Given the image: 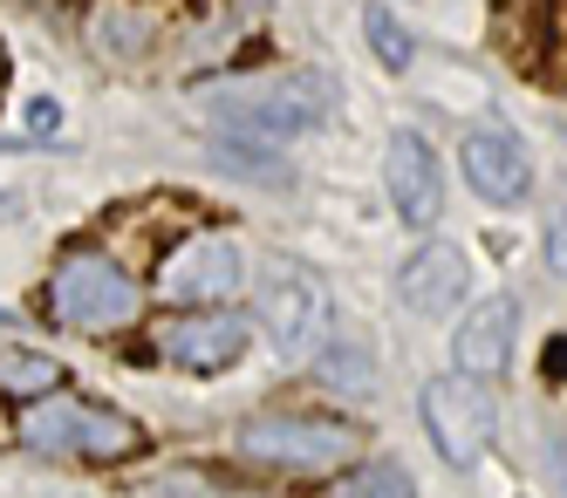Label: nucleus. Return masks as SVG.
Wrapping results in <instances>:
<instances>
[{
	"label": "nucleus",
	"mask_w": 567,
	"mask_h": 498,
	"mask_svg": "<svg viewBox=\"0 0 567 498\" xmlns=\"http://www.w3.org/2000/svg\"><path fill=\"white\" fill-rule=\"evenodd\" d=\"M513 328H519V301L513 294H493V301H478L465 314L458 342H452V355H458L465 376H499V369L513 362Z\"/></svg>",
	"instance_id": "nucleus-13"
},
{
	"label": "nucleus",
	"mask_w": 567,
	"mask_h": 498,
	"mask_svg": "<svg viewBox=\"0 0 567 498\" xmlns=\"http://www.w3.org/2000/svg\"><path fill=\"white\" fill-rule=\"evenodd\" d=\"M49 314L62 328H131L137 321V287L103 253H69L49 280Z\"/></svg>",
	"instance_id": "nucleus-5"
},
{
	"label": "nucleus",
	"mask_w": 567,
	"mask_h": 498,
	"mask_svg": "<svg viewBox=\"0 0 567 498\" xmlns=\"http://www.w3.org/2000/svg\"><path fill=\"white\" fill-rule=\"evenodd\" d=\"M554 267H567V226H554Z\"/></svg>",
	"instance_id": "nucleus-19"
},
{
	"label": "nucleus",
	"mask_w": 567,
	"mask_h": 498,
	"mask_svg": "<svg viewBox=\"0 0 567 498\" xmlns=\"http://www.w3.org/2000/svg\"><path fill=\"white\" fill-rule=\"evenodd\" d=\"M465 178L478 198L493 205H519L526 191H534V164H526V144L506 137V131H472L465 137Z\"/></svg>",
	"instance_id": "nucleus-10"
},
{
	"label": "nucleus",
	"mask_w": 567,
	"mask_h": 498,
	"mask_svg": "<svg viewBox=\"0 0 567 498\" xmlns=\"http://www.w3.org/2000/svg\"><path fill=\"white\" fill-rule=\"evenodd\" d=\"M157 355L192 369V376H219V369H233L239 355H247V321L226 314V308H185L172 314L165 328H157Z\"/></svg>",
	"instance_id": "nucleus-8"
},
{
	"label": "nucleus",
	"mask_w": 567,
	"mask_h": 498,
	"mask_svg": "<svg viewBox=\"0 0 567 498\" xmlns=\"http://www.w3.org/2000/svg\"><path fill=\"white\" fill-rule=\"evenodd\" d=\"M239 458L274 465V471H329L355 450V430L336 417H301V409H267L239 424Z\"/></svg>",
	"instance_id": "nucleus-3"
},
{
	"label": "nucleus",
	"mask_w": 567,
	"mask_h": 498,
	"mask_svg": "<svg viewBox=\"0 0 567 498\" xmlns=\"http://www.w3.org/2000/svg\"><path fill=\"white\" fill-rule=\"evenodd\" d=\"M424 430L437 444V458L452 471H472L485 450H493V430H499V403L485 390V376H437L424 390Z\"/></svg>",
	"instance_id": "nucleus-4"
},
{
	"label": "nucleus",
	"mask_w": 567,
	"mask_h": 498,
	"mask_svg": "<svg viewBox=\"0 0 567 498\" xmlns=\"http://www.w3.org/2000/svg\"><path fill=\"white\" fill-rule=\"evenodd\" d=\"M493 41L534 82H554L567 69V0H499Z\"/></svg>",
	"instance_id": "nucleus-9"
},
{
	"label": "nucleus",
	"mask_w": 567,
	"mask_h": 498,
	"mask_svg": "<svg viewBox=\"0 0 567 498\" xmlns=\"http://www.w3.org/2000/svg\"><path fill=\"white\" fill-rule=\"evenodd\" d=\"M465 287H472V273H465V253H458V246H424V253L403 260L396 301L411 308V314H452V308L465 301Z\"/></svg>",
	"instance_id": "nucleus-11"
},
{
	"label": "nucleus",
	"mask_w": 567,
	"mask_h": 498,
	"mask_svg": "<svg viewBox=\"0 0 567 498\" xmlns=\"http://www.w3.org/2000/svg\"><path fill=\"white\" fill-rule=\"evenodd\" d=\"M21 444L49 450V458H137L144 430L124 409H96V403H75V396L49 390L21 409Z\"/></svg>",
	"instance_id": "nucleus-2"
},
{
	"label": "nucleus",
	"mask_w": 567,
	"mask_h": 498,
	"mask_svg": "<svg viewBox=\"0 0 567 498\" xmlns=\"http://www.w3.org/2000/svg\"><path fill=\"white\" fill-rule=\"evenodd\" d=\"M560 478H567V450H560Z\"/></svg>",
	"instance_id": "nucleus-21"
},
{
	"label": "nucleus",
	"mask_w": 567,
	"mask_h": 498,
	"mask_svg": "<svg viewBox=\"0 0 567 498\" xmlns=\"http://www.w3.org/2000/svg\"><path fill=\"white\" fill-rule=\"evenodd\" d=\"M28 123H34V137H49V131H55V103H34Z\"/></svg>",
	"instance_id": "nucleus-18"
},
{
	"label": "nucleus",
	"mask_w": 567,
	"mask_h": 498,
	"mask_svg": "<svg viewBox=\"0 0 567 498\" xmlns=\"http://www.w3.org/2000/svg\"><path fill=\"white\" fill-rule=\"evenodd\" d=\"M540 369H547V376H567V335H554V349H547Z\"/></svg>",
	"instance_id": "nucleus-17"
},
{
	"label": "nucleus",
	"mask_w": 567,
	"mask_h": 498,
	"mask_svg": "<svg viewBox=\"0 0 567 498\" xmlns=\"http://www.w3.org/2000/svg\"><path fill=\"white\" fill-rule=\"evenodd\" d=\"M362 34H370V49H377L383 69H411V34L396 28L390 8H362Z\"/></svg>",
	"instance_id": "nucleus-16"
},
{
	"label": "nucleus",
	"mask_w": 567,
	"mask_h": 498,
	"mask_svg": "<svg viewBox=\"0 0 567 498\" xmlns=\"http://www.w3.org/2000/svg\"><path fill=\"white\" fill-rule=\"evenodd\" d=\"M0 82H8V55H0Z\"/></svg>",
	"instance_id": "nucleus-20"
},
{
	"label": "nucleus",
	"mask_w": 567,
	"mask_h": 498,
	"mask_svg": "<svg viewBox=\"0 0 567 498\" xmlns=\"http://www.w3.org/2000/svg\"><path fill=\"white\" fill-rule=\"evenodd\" d=\"M62 390V362L28 355V349H0V396H49Z\"/></svg>",
	"instance_id": "nucleus-14"
},
{
	"label": "nucleus",
	"mask_w": 567,
	"mask_h": 498,
	"mask_svg": "<svg viewBox=\"0 0 567 498\" xmlns=\"http://www.w3.org/2000/svg\"><path fill=\"white\" fill-rule=\"evenodd\" d=\"M239 280H247V253H239L226 232H192L178 253H165V267H157V294L198 308V301H226Z\"/></svg>",
	"instance_id": "nucleus-7"
},
{
	"label": "nucleus",
	"mask_w": 567,
	"mask_h": 498,
	"mask_svg": "<svg viewBox=\"0 0 567 498\" xmlns=\"http://www.w3.org/2000/svg\"><path fill=\"white\" fill-rule=\"evenodd\" d=\"M260 328H267V342L288 355V362H308L321 342H329V287H321L308 267H288V260H274L267 280H260Z\"/></svg>",
	"instance_id": "nucleus-6"
},
{
	"label": "nucleus",
	"mask_w": 567,
	"mask_h": 498,
	"mask_svg": "<svg viewBox=\"0 0 567 498\" xmlns=\"http://www.w3.org/2000/svg\"><path fill=\"white\" fill-rule=\"evenodd\" d=\"M213 110H226L239 131H260V137H308L321 131L336 110H342V90L329 69H280L267 82H213L206 90Z\"/></svg>",
	"instance_id": "nucleus-1"
},
{
	"label": "nucleus",
	"mask_w": 567,
	"mask_h": 498,
	"mask_svg": "<svg viewBox=\"0 0 567 498\" xmlns=\"http://www.w3.org/2000/svg\"><path fill=\"white\" fill-rule=\"evenodd\" d=\"M342 498H417V485H411V471H403L396 458H377V465H362L342 485Z\"/></svg>",
	"instance_id": "nucleus-15"
},
{
	"label": "nucleus",
	"mask_w": 567,
	"mask_h": 498,
	"mask_svg": "<svg viewBox=\"0 0 567 498\" xmlns=\"http://www.w3.org/2000/svg\"><path fill=\"white\" fill-rule=\"evenodd\" d=\"M390 198H396V219L411 226H437V205H444V172H437V151L403 131L390 144Z\"/></svg>",
	"instance_id": "nucleus-12"
}]
</instances>
